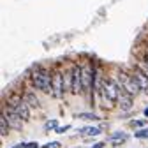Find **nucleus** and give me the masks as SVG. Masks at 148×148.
Wrapping results in <instances>:
<instances>
[{
  "label": "nucleus",
  "mask_w": 148,
  "mask_h": 148,
  "mask_svg": "<svg viewBox=\"0 0 148 148\" xmlns=\"http://www.w3.org/2000/svg\"><path fill=\"white\" fill-rule=\"evenodd\" d=\"M146 125L145 120H131V123H129V127H132L134 131H138V129H143Z\"/></svg>",
  "instance_id": "16"
},
{
  "label": "nucleus",
  "mask_w": 148,
  "mask_h": 148,
  "mask_svg": "<svg viewBox=\"0 0 148 148\" xmlns=\"http://www.w3.org/2000/svg\"><path fill=\"white\" fill-rule=\"evenodd\" d=\"M2 115L9 120V123H11V127L12 129H16V131H21V125H23V120H21V116L16 113V109L14 108H11L7 102H4L2 104Z\"/></svg>",
  "instance_id": "5"
},
{
  "label": "nucleus",
  "mask_w": 148,
  "mask_h": 148,
  "mask_svg": "<svg viewBox=\"0 0 148 148\" xmlns=\"http://www.w3.org/2000/svg\"><path fill=\"white\" fill-rule=\"evenodd\" d=\"M53 85V69H48L44 65H37L34 71H30V86L42 92V94H51Z\"/></svg>",
  "instance_id": "1"
},
{
  "label": "nucleus",
  "mask_w": 148,
  "mask_h": 148,
  "mask_svg": "<svg viewBox=\"0 0 148 148\" xmlns=\"http://www.w3.org/2000/svg\"><path fill=\"white\" fill-rule=\"evenodd\" d=\"M116 148H118V146H116Z\"/></svg>",
  "instance_id": "25"
},
{
  "label": "nucleus",
  "mask_w": 148,
  "mask_h": 148,
  "mask_svg": "<svg viewBox=\"0 0 148 148\" xmlns=\"http://www.w3.org/2000/svg\"><path fill=\"white\" fill-rule=\"evenodd\" d=\"M14 109H16V113L21 116V120H23V122L30 120V106H28L25 101H21L20 104H18V106L14 108Z\"/></svg>",
  "instance_id": "10"
},
{
  "label": "nucleus",
  "mask_w": 148,
  "mask_h": 148,
  "mask_svg": "<svg viewBox=\"0 0 148 148\" xmlns=\"http://www.w3.org/2000/svg\"><path fill=\"white\" fill-rule=\"evenodd\" d=\"M104 145L106 143H102V141L101 143H94V146H92V148H104Z\"/></svg>",
  "instance_id": "22"
},
{
  "label": "nucleus",
  "mask_w": 148,
  "mask_h": 148,
  "mask_svg": "<svg viewBox=\"0 0 148 148\" xmlns=\"http://www.w3.org/2000/svg\"><path fill=\"white\" fill-rule=\"evenodd\" d=\"M76 118H83V120H101V116L95 115V113H92V111H86V113H78Z\"/></svg>",
  "instance_id": "13"
},
{
  "label": "nucleus",
  "mask_w": 148,
  "mask_h": 148,
  "mask_svg": "<svg viewBox=\"0 0 148 148\" xmlns=\"http://www.w3.org/2000/svg\"><path fill=\"white\" fill-rule=\"evenodd\" d=\"M71 127H72V125H69V123H67V125H58L55 132H57V134H65V132H69V131H71Z\"/></svg>",
  "instance_id": "18"
},
{
  "label": "nucleus",
  "mask_w": 148,
  "mask_h": 148,
  "mask_svg": "<svg viewBox=\"0 0 148 148\" xmlns=\"http://www.w3.org/2000/svg\"><path fill=\"white\" fill-rule=\"evenodd\" d=\"M146 46H148V44H146Z\"/></svg>",
  "instance_id": "26"
},
{
  "label": "nucleus",
  "mask_w": 148,
  "mask_h": 148,
  "mask_svg": "<svg viewBox=\"0 0 148 148\" xmlns=\"http://www.w3.org/2000/svg\"><path fill=\"white\" fill-rule=\"evenodd\" d=\"M25 148H41V146L37 141H28V143H25Z\"/></svg>",
  "instance_id": "20"
},
{
  "label": "nucleus",
  "mask_w": 148,
  "mask_h": 148,
  "mask_svg": "<svg viewBox=\"0 0 148 148\" xmlns=\"http://www.w3.org/2000/svg\"><path fill=\"white\" fill-rule=\"evenodd\" d=\"M134 136L138 139H146L148 138V127H143V129H138V131L134 132Z\"/></svg>",
  "instance_id": "15"
},
{
  "label": "nucleus",
  "mask_w": 148,
  "mask_h": 148,
  "mask_svg": "<svg viewBox=\"0 0 148 148\" xmlns=\"http://www.w3.org/2000/svg\"><path fill=\"white\" fill-rule=\"evenodd\" d=\"M108 139H109V143H111V145L120 146V145H123V143L129 139V134H127V132H123V131H115L113 134L108 138Z\"/></svg>",
  "instance_id": "9"
},
{
  "label": "nucleus",
  "mask_w": 148,
  "mask_h": 148,
  "mask_svg": "<svg viewBox=\"0 0 148 148\" xmlns=\"http://www.w3.org/2000/svg\"><path fill=\"white\" fill-rule=\"evenodd\" d=\"M134 64H136V65H138V67H139V69H141L145 74H146V76H148V64H146L145 60H141V58H136V62H134Z\"/></svg>",
  "instance_id": "17"
},
{
  "label": "nucleus",
  "mask_w": 148,
  "mask_h": 148,
  "mask_svg": "<svg viewBox=\"0 0 148 148\" xmlns=\"http://www.w3.org/2000/svg\"><path fill=\"white\" fill-rule=\"evenodd\" d=\"M83 94V67L79 64H72V85H71V95H81Z\"/></svg>",
  "instance_id": "4"
},
{
  "label": "nucleus",
  "mask_w": 148,
  "mask_h": 148,
  "mask_svg": "<svg viewBox=\"0 0 148 148\" xmlns=\"http://www.w3.org/2000/svg\"><path fill=\"white\" fill-rule=\"evenodd\" d=\"M51 97L62 101L65 97V85H64V65L55 64L53 67V85H51Z\"/></svg>",
  "instance_id": "3"
},
{
  "label": "nucleus",
  "mask_w": 148,
  "mask_h": 148,
  "mask_svg": "<svg viewBox=\"0 0 148 148\" xmlns=\"http://www.w3.org/2000/svg\"><path fill=\"white\" fill-rule=\"evenodd\" d=\"M138 58H141V60H145V62L148 64V46H146V48H143V51H141V55H139Z\"/></svg>",
  "instance_id": "19"
},
{
  "label": "nucleus",
  "mask_w": 148,
  "mask_h": 148,
  "mask_svg": "<svg viewBox=\"0 0 148 148\" xmlns=\"http://www.w3.org/2000/svg\"><path fill=\"white\" fill-rule=\"evenodd\" d=\"M11 148H25V141H21V143H18V145H14V146H11Z\"/></svg>",
  "instance_id": "23"
},
{
  "label": "nucleus",
  "mask_w": 148,
  "mask_h": 148,
  "mask_svg": "<svg viewBox=\"0 0 148 148\" xmlns=\"http://www.w3.org/2000/svg\"><path fill=\"white\" fill-rule=\"evenodd\" d=\"M118 106L122 108V111H131L134 106V95L127 94V92H122V95L118 99Z\"/></svg>",
  "instance_id": "8"
},
{
  "label": "nucleus",
  "mask_w": 148,
  "mask_h": 148,
  "mask_svg": "<svg viewBox=\"0 0 148 148\" xmlns=\"http://www.w3.org/2000/svg\"><path fill=\"white\" fill-rule=\"evenodd\" d=\"M113 76H115V79L118 81V85L123 88V92H127V94H131V95L136 97L139 92H143L141 86H139V83L132 78V74L129 72V71H118V72L113 74Z\"/></svg>",
  "instance_id": "2"
},
{
  "label": "nucleus",
  "mask_w": 148,
  "mask_h": 148,
  "mask_svg": "<svg viewBox=\"0 0 148 148\" xmlns=\"http://www.w3.org/2000/svg\"><path fill=\"white\" fill-rule=\"evenodd\" d=\"M129 72H131L132 74V78L139 83V86H141V90L145 92V94H148V76H146V74L134 64L132 67H131V71H129Z\"/></svg>",
  "instance_id": "6"
},
{
  "label": "nucleus",
  "mask_w": 148,
  "mask_h": 148,
  "mask_svg": "<svg viewBox=\"0 0 148 148\" xmlns=\"http://www.w3.org/2000/svg\"><path fill=\"white\" fill-rule=\"evenodd\" d=\"M143 115H145V118H148V108H145V109H143Z\"/></svg>",
  "instance_id": "24"
},
{
  "label": "nucleus",
  "mask_w": 148,
  "mask_h": 148,
  "mask_svg": "<svg viewBox=\"0 0 148 148\" xmlns=\"http://www.w3.org/2000/svg\"><path fill=\"white\" fill-rule=\"evenodd\" d=\"M34 90H35V88H34ZM34 90H30V88H25L21 95H23V101H25V102H27L30 108H39V106H41V101L37 99V94H35Z\"/></svg>",
  "instance_id": "7"
},
{
  "label": "nucleus",
  "mask_w": 148,
  "mask_h": 148,
  "mask_svg": "<svg viewBox=\"0 0 148 148\" xmlns=\"http://www.w3.org/2000/svg\"><path fill=\"white\" fill-rule=\"evenodd\" d=\"M104 131V125H86L85 127V134L88 136H99Z\"/></svg>",
  "instance_id": "11"
},
{
  "label": "nucleus",
  "mask_w": 148,
  "mask_h": 148,
  "mask_svg": "<svg viewBox=\"0 0 148 148\" xmlns=\"http://www.w3.org/2000/svg\"><path fill=\"white\" fill-rule=\"evenodd\" d=\"M42 148H60V143H58V141H53V143H48V145L42 146Z\"/></svg>",
  "instance_id": "21"
},
{
  "label": "nucleus",
  "mask_w": 148,
  "mask_h": 148,
  "mask_svg": "<svg viewBox=\"0 0 148 148\" xmlns=\"http://www.w3.org/2000/svg\"><path fill=\"white\" fill-rule=\"evenodd\" d=\"M0 127H2V129H0V131H2V138H5L7 134H9V129H11V123H9V120L2 115V116H0Z\"/></svg>",
  "instance_id": "12"
},
{
  "label": "nucleus",
  "mask_w": 148,
  "mask_h": 148,
  "mask_svg": "<svg viewBox=\"0 0 148 148\" xmlns=\"http://www.w3.org/2000/svg\"><path fill=\"white\" fill-rule=\"evenodd\" d=\"M57 127H58V120L51 118V120H48V122L44 123V131H46V132H49V131H57Z\"/></svg>",
  "instance_id": "14"
}]
</instances>
